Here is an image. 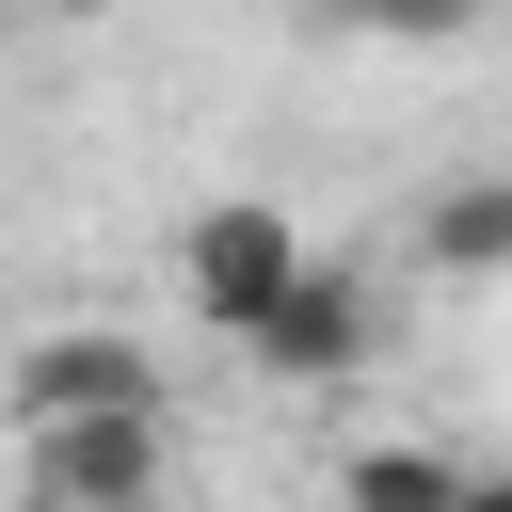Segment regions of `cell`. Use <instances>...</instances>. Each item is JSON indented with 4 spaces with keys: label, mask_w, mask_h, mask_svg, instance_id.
Instances as JSON below:
<instances>
[{
    "label": "cell",
    "mask_w": 512,
    "mask_h": 512,
    "mask_svg": "<svg viewBox=\"0 0 512 512\" xmlns=\"http://www.w3.org/2000/svg\"><path fill=\"white\" fill-rule=\"evenodd\" d=\"M464 512H512V464H480V480H464Z\"/></svg>",
    "instance_id": "cell-7"
},
{
    "label": "cell",
    "mask_w": 512,
    "mask_h": 512,
    "mask_svg": "<svg viewBox=\"0 0 512 512\" xmlns=\"http://www.w3.org/2000/svg\"><path fill=\"white\" fill-rule=\"evenodd\" d=\"M416 272L496 288V272H512V176H448V192L416 208Z\"/></svg>",
    "instance_id": "cell-6"
},
{
    "label": "cell",
    "mask_w": 512,
    "mask_h": 512,
    "mask_svg": "<svg viewBox=\"0 0 512 512\" xmlns=\"http://www.w3.org/2000/svg\"><path fill=\"white\" fill-rule=\"evenodd\" d=\"M0 416L16 432H80V416H160V368L128 320H48L0 352Z\"/></svg>",
    "instance_id": "cell-2"
},
{
    "label": "cell",
    "mask_w": 512,
    "mask_h": 512,
    "mask_svg": "<svg viewBox=\"0 0 512 512\" xmlns=\"http://www.w3.org/2000/svg\"><path fill=\"white\" fill-rule=\"evenodd\" d=\"M160 496H176V432L160 416L16 432V512H160Z\"/></svg>",
    "instance_id": "cell-3"
},
{
    "label": "cell",
    "mask_w": 512,
    "mask_h": 512,
    "mask_svg": "<svg viewBox=\"0 0 512 512\" xmlns=\"http://www.w3.org/2000/svg\"><path fill=\"white\" fill-rule=\"evenodd\" d=\"M368 368H384V272L304 256V288L256 320V384H368Z\"/></svg>",
    "instance_id": "cell-4"
},
{
    "label": "cell",
    "mask_w": 512,
    "mask_h": 512,
    "mask_svg": "<svg viewBox=\"0 0 512 512\" xmlns=\"http://www.w3.org/2000/svg\"><path fill=\"white\" fill-rule=\"evenodd\" d=\"M304 256H320V240H304L272 192H208V208L176 224V304H192L208 336H240V352H256V320L304 288Z\"/></svg>",
    "instance_id": "cell-1"
},
{
    "label": "cell",
    "mask_w": 512,
    "mask_h": 512,
    "mask_svg": "<svg viewBox=\"0 0 512 512\" xmlns=\"http://www.w3.org/2000/svg\"><path fill=\"white\" fill-rule=\"evenodd\" d=\"M464 480H480V464H448L432 432H368V448H336V512H464Z\"/></svg>",
    "instance_id": "cell-5"
}]
</instances>
